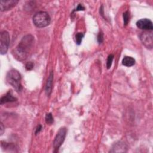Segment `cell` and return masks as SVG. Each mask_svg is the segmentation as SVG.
Instances as JSON below:
<instances>
[{
    "mask_svg": "<svg viewBox=\"0 0 153 153\" xmlns=\"http://www.w3.org/2000/svg\"><path fill=\"white\" fill-rule=\"evenodd\" d=\"M34 44V38L31 35H27L22 38L18 45L14 50V56L20 61L26 60Z\"/></svg>",
    "mask_w": 153,
    "mask_h": 153,
    "instance_id": "6da1fadb",
    "label": "cell"
},
{
    "mask_svg": "<svg viewBox=\"0 0 153 153\" xmlns=\"http://www.w3.org/2000/svg\"><path fill=\"white\" fill-rule=\"evenodd\" d=\"M6 80L9 84L13 87L17 91H21L22 89L21 84V75L18 71L16 69H11L6 75Z\"/></svg>",
    "mask_w": 153,
    "mask_h": 153,
    "instance_id": "7a4b0ae2",
    "label": "cell"
},
{
    "mask_svg": "<svg viewBox=\"0 0 153 153\" xmlns=\"http://www.w3.org/2000/svg\"><path fill=\"white\" fill-rule=\"evenodd\" d=\"M51 22L50 17L45 11H39L33 17V23L37 27L42 28L47 26Z\"/></svg>",
    "mask_w": 153,
    "mask_h": 153,
    "instance_id": "3957f363",
    "label": "cell"
},
{
    "mask_svg": "<svg viewBox=\"0 0 153 153\" xmlns=\"http://www.w3.org/2000/svg\"><path fill=\"white\" fill-rule=\"evenodd\" d=\"M0 41H1V48L0 53L1 54H5L7 53L8 47L10 45V35L7 31H2L0 33Z\"/></svg>",
    "mask_w": 153,
    "mask_h": 153,
    "instance_id": "277c9868",
    "label": "cell"
},
{
    "mask_svg": "<svg viewBox=\"0 0 153 153\" xmlns=\"http://www.w3.org/2000/svg\"><path fill=\"white\" fill-rule=\"evenodd\" d=\"M66 132L67 130L65 127H62L59 130L53 142V146L55 150H58L64 142Z\"/></svg>",
    "mask_w": 153,
    "mask_h": 153,
    "instance_id": "5b68a950",
    "label": "cell"
},
{
    "mask_svg": "<svg viewBox=\"0 0 153 153\" xmlns=\"http://www.w3.org/2000/svg\"><path fill=\"white\" fill-rule=\"evenodd\" d=\"M142 44L147 48L151 49L153 45V37L152 30H145L140 36Z\"/></svg>",
    "mask_w": 153,
    "mask_h": 153,
    "instance_id": "8992f818",
    "label": "cell"
},
{
    "mask_svg": "<svg viewBox=\"0 0 153 153\" xmlns=\"http://www.w3.org/2000/svg\"><path fill=\"white\" fill-rule=\"evenodd\" d=\"M136 26L138 28L145 30H152V22L148 19H141L136 22Z\"/></svg>",
    "mask_w": 153,
    "mask_h": 153,
    "instance_id": "52a82bcc",
    "label": "cell"
},
{
    "mask_svg": "<svg viewBox=\"0 0 153 153\" xmlns=\"http://www.w3.org/2000/svg\"><path fill=\"white\" fill-rule=\"evenodd\" d=\"M19 2L18 1H4L1 0L0 1V8L1 11H8L13 8L14 7H15L17 4Z\"/></svg>",
    "mask_w": 153,
    "mask_h": 153,
    "instance_id": "ba28073f",
    "label": "cell"
},
{
    "mask_svg": "<svg viewBox=\"0 0 153 153\" xmlns=\"http://www.w3.org/2000/svg\"><path fill=\"white\" fill-rule=\"evenodd\" d=\"M16 100H17V99L15 97H14L11 92L9 91L5 95L3 96L1 98V104L6 103L8 102H12Z\"/></svg>",
    "mask_w": 153,
    "mask_h": 153,
    "instance_id": "9c48e42d",
    "label": "cell"
},
{
    "mask_svg": "<svg viewBox=\"0 0 153 153\" xmlns=\"http://www.w3.org/2000/svg\"><path fill=\"white\" fill-rule=\"evenodd\" d=\"M53 73L51 72H50L48 78L47 79L46 86H45V91L48 96H49L52 90V84H53Z\"/></svg>",
    "mask_w": 153,
    "mask_h": 153,
    "instance_id": "30bf717a",
    "label": "cell"
},
{
    "mask_svg": "<svg viewBox=\"0 0 153 153\" xmlns=\"http://www.w3.org/2000/svg\"><path fill=\"white\" fill-rule=\"evenodd\" d=\"M122 64L126 66L130 67L135 64V60L131 57L125 56L122 60Z\"/></svg>",
    "mask_w": 153,
    "mask_h": 153,
    "instance_id": "8fae6325",
    "label": "cell"
},
{
    "mask_svg": "<svg viewBox=\"0 0 153 153\" xmlns=\"http://www.w3.org/2000/svg\"><path fill=\"white\" fill-rule=\"evenodd\" d=\"M84 33H81V32H78L75 35V40H76V43L78 45H79L81 43L82 38L84 37Z\"/></svg>",
    "mask_w": 153,
    "mask_h": 153,
    "instance_id": "7c38bea8",
    "label": "cell"
},
{
    "mask_svg": "<svg viewBox=\"0 0 153 153\" xmlns=\"http://www.w3.org/2000/svg\"><path fill=\"white\" fill-rule=\"evenodd\" d=\"M45 122L47 124H51L53 123V117L52 116L51 113H48L46 114L45 117Z\"/></svg>",
    "mask_w": 153,
    "mask_h": 153,
    "instance_id": "4fadbf2b",
    "label": "cell"
},
{
    "mask_svg": "<svg viewBox=\"0 0 153 153\" xmlns=\"http://www.w3.org/2000/svg\"><path fill=\"white\" fill-rule=\"evenodd\" d=\"M129 19H130V14L128 11H126L123 14V20H124V25L126 26L128 22H129Z\"/></svg>",
    "mask_w": 153,
    "mask_h": 153,
    "instance_id": "5bb4252c",
    "label": "cell"
},
{
    "mask_svg": "<svg viewBox=\"0 0 153 153\" xmlns=\"http://www.w3.org/2000/svg\"><path fill=\"white\" fill-rule=\"evenodd\" d=\"M114 59V55L113 54H109L108 57L107 61H106V67L107 69H109L112 65V63Z\"/></svg>",
    "mask_w": 153,
    "mask_h": 153,
    "instance_id": "9a60e30c",
    "label": "cell"
},
{
    "mask_svg": "<svg viewBox=\"0 0 153 153\" xmlns=\"http://www.w3.org/2000/svg\"><path fill=\"white\" fill-rule=\"evenodd\" d=\"M103 33L102 32H99L97 36V41L99 43H102L103 42Z\"/></svg>",
    "mask_w": 153,
    "mask_h": 153,
    "instance_id": "2e32d148",
    "label": "cell"
},
{
    "mask_svg": "<svg viewBox=\"0 0 153 153\" xmlns=\"http://www.w3.org/2000/svg\"><path fill=\"white\" fill-rule=\"evenodd\" d=\"M33 68V63L31 62H29L26 63V68L27 70H31Z\"/></svg>",
    "mask_w": 153,
    "mask_h": 153,
    "instance_id": "e0dca14e",
    "label": "cell"
},
{
    "mask_svg": "<svg viewBox=\"0 0 153 153\" xmlns=\"http://www.w3.org/2000/svg\"><path fill=\"white\" fill-rule=\"evenodd\" d=\"M84 9H85V8L81 5V4H79L78 5V7H76V8L75 9V10H74V11H81V10H84Z\"/></svg>",
    "mask_w": 153,
    "mask_h": 153,
    "instance_id": "ac0fdd59",
    "label": "cell"
},
{
    "mask_svg": "<svg viewBox=\"0 0 153 153\" xmlns=\"http://www.w3.org/2000/svg\"><path fill=\"white\" fill-rule=\"evenodd\" d=\"M41 128H42V126H41V125H38V126H37V127H36V130H35V134H37L38 133H39V131H41Z\"/></svg>",
    "mask_w": 153,
    "mask_h": 153,
    "instance_id": "d6986e66",
    "label": "cell"
},
{
    "mask_svg": "<svg viewBox=\"0 0 153 153\" xmlns=\"http://www.w3.org/2000/svg\"><path fill=\"white\" fill-rule=\"evenodd\" d=\"M0 127H1V135H2L3 133H4V127L3 126V124L2 123H1V124H0Z\"/></svg>",
    "mask_w": 153,
    "mask_h": 153,
    "instance_id": "ffe728a7",
    "label": "cell"
}]
</instances>
